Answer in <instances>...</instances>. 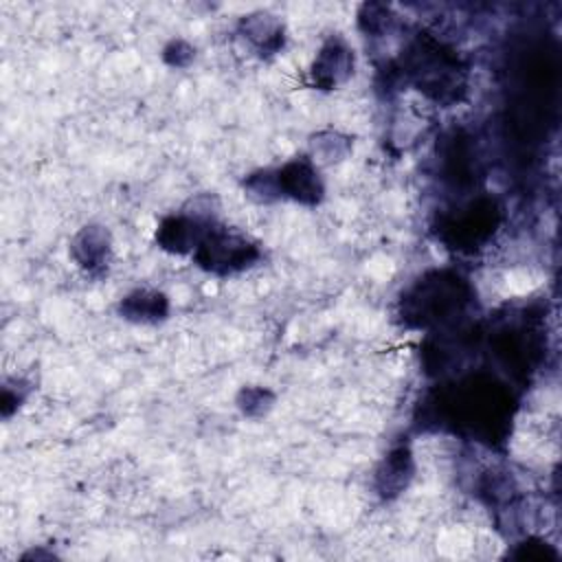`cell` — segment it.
<instances>
[{
    "instance_id": "cell-1",
    "label": "cell",
    "mask_w": 562,
    "mask_h": 562,
    "mask_svg": "<svg viewBox=\"0 0 562 562\" xmlns=\"http://www.w3.org/2000/svg\"><path fill=\"white\" fill-rule=\"evenodd\" d=\"M397 70L437 103L461 101L468 86V68L459 55L428 33H419L408 42Z\"/></svg>"
},
{
    "instance_id": "cell-2",
    "label": "cell",
    "mask_w": 562,
    "mask_h": 562,
    "mask_svg": "<svg viewBox=\"0 0 562 562\" xmlns=\"http://www.w3.org/2000/svg\"><path fill=\"white\" fill-rule=\"evenodd\" d=\"M470 301V283L459 272L430 270L402 294L400 314L411 327H441L459 318Z\"/></svg>"
},
{
    "instance_id": "cell-3",
    "label": "cell",
    "mask_w": 562,
    "mask_h": 562,
    "mask_svg": "<svg viewBox=\"0 0 562 562\" xmlns=\"http://www.w3.org/2000/svg\"><path fill=\"white\" fill-rule=\"evenodd\" d=\"M448 408L459 426L468 428L479 439L494 443L507 430L512 419V395L503 384H492V380L470 378L457 391Z\"/></svg>"
},
{
    "instance_id": "cell-4",
    "label": "cell",
    "mask_w": 562,
    "mask_h": 562,
    "mask_svg": "<svg viewBox=\"0 0 562 562\" xmlns=\"http://www.w3.org/2000/svg\"><path fill=\"white\" fill-rule=\"evenodd\" d=\"M191 257L200 270L215 277H231L255 266L261 259V248L248 235L215 220L204 231Z\"/></svg>"
},
{
    "instance_id": "cell-5",
    "label": "cell",
    "mask_w": 562,
    "mask_h": 562,
    "mask_svg": "<svg viewBox=\"0 0 562 562\" xmlns=\"http://www.w3.org/2000/svg\"><path fill=\"white\" fill-rule=\"evenodd\" d=\"M501 220V211L492 198H479L463 209H459L454 215H448L446 224L441 226L450 244L459 248H474L481 246L492 237Z\"/></svg>"
},
{
    "instance_id": "cell-6",
    "label": "cell",
    "mask_w": 562,
    "mask_h": 562,
    "mask_svg": "<svg viewBox=\"0 0 562 562\" xmlns=\"http://www.w3.org/2000/svg\"><path fill=\"white\" fill-rule=\"evenodd\" d=\"M281 200H292L303 206H316L325 198V184L318 167L307 156H296L274 169Z\"/></svg>"
},
{
    "instance_id": "cell-7",
    "label": "cell",
    "mask_w": 562,
    "mask_h": 562,
    "mask_svg": "<svg viewBox=\"0 0 562 562\" xmlns=\"http://www.w3.org/2000/svg\"><path fill=\"white\" fill-rule=\"evenodd\" d=\"M353 48L342 37H329L312 59L310 79L318 90H334L353 75Z\"/></svg>"
},
{
    "instance_id": "cell-8",
    "label": "cell",
    "mask_w": 562,
    "mask_h": 562,
    "mask_svg": "<svg viewBox=\"0 0 562 562\" xmlns=\"http://www.w3.org/2000/svg\"><path fill=\"white\" fill-rule=\"evenodd\" d=\"M72 261L90 277H103L112 261V235L103 224H86L70 239Z\"/></svg>"
},
{
    "instance_id": "cell-9",
    "label": "cell",
    "mask_w": 562,
    "mask_h": 562,
    "mask_svg": "<svg viewBox=\"0 0 562 562\" xmlns=\"http://www.w3.org/2000/svg\"><path fill=\"white\" fill-rule=\"evenodd\" d=\"M413 476H415L413 452L406 443H400V446H393L380 461L373 476V485L380 498L393 501L408 490Z\"/></svg>"
},
{
    "instance_id": "cell-10",
    "label": "cell",
    "mask_w": 562,
    "mask_h": 562,
    "mask_svg": "<svg viewBox=\"0 0 562 562\" xmlns=\"http://www.w3.org/2000/svg\"><path fill=\"white\" fill-rule=\"evenodd\" d=\"M237 33L259 57H272L281 53L285 44V31L281 20L266 11L244 15L237 24Z\"/></svg>"
},
{
    "instance_id": "cell-11",
    "label": "cell",
    "mask_w": 562,
    "mask_h": 562,
    "mask_svg": "<svg viewBox=\"0 0 562 562\" xmlns=\"http://www.w3.org/2000/svg\"><path fill=\"white\" fill-rule=\"evenodd\" d=\"M169 299L160 290H149V288H138L127 292L119 305L116 312L123 321L134 323V325H156L162 323L169 316Z\"/></svg>"
},
{
    "instance_id": "cell-12",
    "label": "cell",
    "mask_w": 562,
    "mask_h": 562,
    "mask_svg": "<svg viewBox=\"0 0 562 562\" xmlns=\"http://www.w3.org/2000/svg\"><path fill=\"white\" fill-rule=\"evenodd\" d=\"M353 149V140L336 130H323L312 134L310 138V154L314 162H340L345 160Z\"/></svg>"
},
{
    "instance_id": "cell-13",
    "label": "cell",
    "mask_w": 562,
    "mask_h": 562,
    "mask_svg": "<svg viewBox=\"0 0 562 562\" xmlns=\"http://www.w3.org/2000/svg\"><path fill=\"white\" fill-rule=\"evenodd\" d=\"M274 393L266 386H259V384H248V386H241L237 397H235V406L237 411L248 417V419H261L266 417L272 406H274Z\"/></svg>"
},
{
    "instance_id": "cell-14",
    "label": "cell",
    "mask_w": 562,
    "mask_h": 562,
    "mask_svg": "<svg viewBox=\"0 0 562 562\" xmlns=\"http://www.w3.org/2000/svg\"><path fill=\"white\" fill-rule=\"evenodd\" d=\"M395 22V15L391 11L389 4H382V2H364L360 9H358V26L364 35H371V37H380L382 33L391 31Z\"/></svg>"
},
{
    "instance_id": "cell-15",
    "label": "cell",
    "mask_w": 562,
    "mask_h": 562,
    "mask_svg": "<svg viewBox=\"0 0 562 562\" xmlns=\"http://www.w3.org/2000/svg\"><path fill=\"white\" fill-rule=\"evenodd\" d=\"M244 191L250 200L268 204V202H277L279 198V189H277V178H274V169H259L246 176L244 180Z\"/></svg>"
},
{
    "instance_id": "cell-16",
    "label": "cell",
    "mask_w": 562,
    "mask_h": 562,
    "mask_svg": "<svg viewBox=\"0 0 562 562\" xmlns=\"http://www.w3.org/2000/svg\"><path fill=\"white\" fill-rule=\"evenodd\" d=\"M162 61L171 68H187L193 59H195V48L182 40V37H176V40H169L162 48Z\"/></svg>"
},
{
    "instance_id": "cell-17",
    "label": "cell",
    "mask_w": 562,
    "mask_h": 562,
    "mask_svg": "<svg viewBox=\"0 0 562 562\" xmlns=\"http://www.w3.org/2000/svg\"><path fill=\"white\" fill-rule=\"evenodd\" d=\"M31 391V384L24 382L22 378H15L13 382H4L2 386V415L9 417L13 411H18L22 406V402L26 400Z\"/></svg>"
},
{
    "instance_id": "cell-18",
    "label": "cell",
    "mask_w": 562,
    "mask_h": 562,
    "mask_svg": "<svg viewBox=\"0 0 562 562\" xmlns=\"http://www.w3.org/2000/svg\"><path fill=\"white\" fill-rule=\"evenodd\" d=\"M512 558H518V560H536V562H547V560H558V551L547 544L544 540H527L522 544H518V549L512 553Z\"/></svg>"
}]
</instances>
